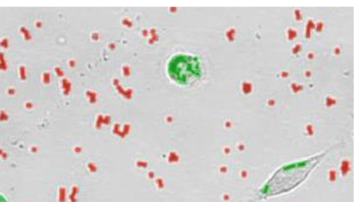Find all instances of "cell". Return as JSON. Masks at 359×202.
<instances>
[{"mask_svg": "<svg viewBox=\"0 0 359 202\" xmlns=\"http://www.w3.org/2000/svg\"><path fill=\"white\" fill-rule=\"evenodd\" d=\"M166 73L168 78L180 86H187L200 79L203 67L200 58L187 53L172 55L167 61Z\"/></svg>", "mask_w": 359, "mask_h": 202, "instance_id": "6da1fadb", "label": "cell"}, {"mask_svg": "<svg viewBox=\"0 0 359 202\" xmlns=\"http://www.w3.org/2000/svg\"><path fill=\"white\" fill-rule=\"evenodd\" d=\"M0 202H7L6 198L0 194Z\"/></svg>", "mask_w": 359, "mask_h": 202, "instance_id": "7a4b0ae2", "label": "cell"}]
</instances>
